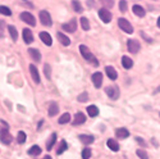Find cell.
Wrapping results in <instances>:
<instances>
[{
  "mask_svg": "<svg viewBox=\"0 0 160 159\" xmlns=\"http://www.w3.org/2000/svg\"><path fill=\"white\" fill-rule=\"evenodd\" d=\"M79 51H81L82 57H83L88 63H91L92 65H94V67H98V65H99V60H98L96 57L90 51V49H88L86 45H79Z\"/></svg>",
  "mask_w": 160,
  "mask_h": 159,
  "instance_id": "obj_1",
  "label": "cell"
},
{
  "mask_svg": "<svg viewBox=\"0 0 160 159\" xmlns=\"http://www.w3.org/2000/svg\"><path fill=\"white\" fill-rule=\"evenodd\" d=\"M118 26H119V28H121L123 32H126V33H133L132 24L126 18H119L118 19Z\"/></svg>",
  "mask_w": 160,
  "mask_h": 159,
  "instance_id": "obj_2",
  "label": "cell"
},
{
  "mask_svg": "<svg viewBox=\"0 0 160 159\" xmlns=\"http://www.w3.org/2000/svg\"><path fill=\"white\" fill-rule=\"evenodd\" d=\"M127 49H128L129 53H132V54H137V53L140 51V49H141V45H140V43L137 41V40L131 38L127 41Z\"/></svg>",
  "mask_w": 160,
  "mask_h": 159,
  "instance_id": "obj_3",
  "label": "cell"
},
{
  "mask_svg": "<svg viewBox=\"0 0 160 159\" xmlns=\"http://www.w3.org/2000/svg\"><path fill=\"white\" fill-rule=\"evenodd\" d=\"M40 21H41V23L44 26H48V27H50V26L52 24V21H51V16L50 13L48 10H41L40 12Z\"/></svg>",
  "mask_w": 160,
  "mask_h": 159,
  "instance_id": "obj_4",
  "label": "cell"
},
{
  "mask_svg": "<svg viewBox=\"0 0 160 159\" xmlns=\"http://www.w3.org/2000/svg\"><path fill=\"white\" fill-rule=\"evenodd\" d=\"M19 18H21L24 23H27L28 26H35V24H36L35 17L31 14V13H28V12H22L21 16H19Z\"/></svg>",
  "mask_w": 160,
  "mask_h": 159,
  "instance_id": "obj_5",
  "label": "cell"
},
{
  "mask_svg": "<svg viewBox=\"0 0 160 159\" xmlns=\"http://www.w3.org/2000/svg\"><path fill=\"white\" fill-rule=\"evenodd\" d=\"M99 17L101 18V21H102L104 23H109V22L112 21V18H113L110 10L106 9V8H101V9L99 10Z\"/></svg>",
  "mask_w": 160,
  "mask_h": 159,
  "instance_id": "obj_6",
  "label": "cell"
},
{
  "mask_svg": "<svg viewBox=\"0 0 160 159\" xmlns=\"http://www.w3.org/2000/svg\"><path fill=\"white\" fill-rule=\"evenodd\" d=\"M105 94L108 95L112 100H117L119 98V89L117 86H109L105 89Z\"/></svg>",
  "mask_w": 160,
  "mask_h": 159,
  "instance_id": "obj_7",
  "label": "cell"
},
{
  "mask_svg": "<svg viewBox=\"0 0 160 159\" xmlns=\"http://www.w3.org/2000/svg\"><path fill=\"white\" fill-rule=\"evenodd\" d=\"M12 140H13V137L10 135V132L8 131V128H3L2 131H0V141H2L3 144L9 145L12 142Z\"/></svg>",
  "mask_w": 160,
  "mask_h": 159,
  "instance_id": "obj_8",
  "label": "cell"
},
{
  "mask_svg": "<svg viewBox=\"0 0 160 159\" xmlns=\"http://www.w3.org/2000/svg\"><path fill=\"white\" fill-rule=\"evenodd\" d=\"M76 28H77V21H76V18L71 19L68 23L63 24V30L67 31V32H69V33H73L76 31Z\"/></svg>",
  "mask_w": 160,
  "mask_h": 159,
  "instance_id": "obj_9",
  "label": "cell"
},
{
  "mask_svg": "<svg viewBox=\"0 0 160 159\" xmlns=\"http://www.w3.org/2000/svg\"><path fill=\"white\" fill-rule=\"evenodd\" d=\"M86 122V115L82 113V112H78L74 114V118H73V122L72 125L73 126H79V125H83Z\"/></svg>",
  "mask_w": 160,
  "mask_h": 159,
  "instance_id": "obj_10",
  "label": "cell"
},
{
  "mask_svg": "<svg viewBox=\"0 0 160 159\" xmlns=\"http://www.w3.org/2000/svg\"><path fill=\"white\" fill-rule=\"evenodd\" d=\"M92 84L96 89H100L102 85V73L101 72H95L92 74Z\"/></svg>",
  "mask_w": 160,
  "mask_h": 159,
  "instance_id": "obj_11",
  "label": "cell"
},
{
  "mask_svg": "<svg viewBox=\"0 0 160 159\" xmlns=\"http://www.w3.org/2000/svg\"><path fill=\"white\" fill-rule=\"evenodd\" d=\"M28 54H30V57L35 60V62H40L41 60V53H40L36 48H31V49H28Z\"/></svg>",
  "mask_w": 160,
  "mask_h": 159,
  "instance_id": "obj_12",
  "label": "cell"
},
{
  "mask_svg": "<svg viewBox=\"0 0 160 159\" xmlns=\"http://www.w3.org/2000/svg\"><path fill=\"white\" fill-rule=\"evenodd\" d=\"M23 40L26 44H32L33 43V35L30 28H24L23 30Z\"/></svg>",
  "mask_w": 160,
  "mask_h": 159,
  "instance_id": "obj_13",
  "label": "cell"
},
{
  "mask_svg": "<svg viewBox=\"0 0 160 159\" xmlns=\"http://www.w3.org/2000/svg\"><path fill=\"white\" fill-rule=\"evenodd\" d=\"M115 136H117L118 139H127V137L129 136V131H128L127 128H124V127L117 128V130H115Z\"/></svg>",
  "mask_w": 160,
  "mask_h": 159,
  "instance_id": "obj_14",
  "label": "cell"
},
{
  "mask_svg": "<svg viewBox=\"0 0 160 159\" xmlns=\"http://www.w3.org/2000/svg\"><path fill=\"white\" fill-rule=\"evenodd\" d=\"M105 73L109 77V80H117V77H118V73H117L115 68L110 67V65H106L105 67Z\"/></svg>",
  "mask_w": 160,
  "mask_h": 159,
  "instance_id": "obj_15",
  "label": "cell"
},
{
  "mask_svg": "<svg viewBox=\"0 0 160 159\" xmlns=\"http://www.w3.org/2000/svg\"><path fill=\"white\" fill-rule=\"evenodd\" d=\"M40 38H41V41L45 44V45H48V46H51V44H52V38H51V36L48 33V32H40Z\"/></svg>",
  "mask_w": 160,
  "mask_h": 159,
  "instance_id": "obj_16",
  "label": "cell"
},
{
  "mask_svg": "<svg viewBox=\"0 0 160 159\" xmlns=\"http://www.w3.org/2000/svg\"><path fill=\"white\" fill-rule=\"evenodd\" d=\"M132 10H133V13H135V16H137V17H145V14H146V12H145V9H143V7H141V5H138V4H135L132 7Z\"/></svg>",
  "mask_w": 160,
  "mask_h": 159,
  "instance_id": "obj_17",
  "label": "cell"
},
{
  "mask_svg": "<svg viewBox=\"0 0 160 159\" xmlns=\"http://www.w3.org/2000/svg\"><path fill=\"white\" fill-rule=\"evenodd\" d=\"M30 73H31V76H32L33 81H35L36 84H40V74H38V71H37V68H36V65H33V64L30 65Z\"/></svg>",
  "mask_w": 160,
  "mask_h": 159,
  "instance_id": "obj_18",
  "label": "cell"
},
{
  "mask_svg": "<svg viewBox=\"0 0 160 159\" xmlns=\"http://www.w3.org/2000/svg\"><path fill=\"white\" fill-rule=\"evenodd\" d=\"M57 37H58V40L60 41L62 45H64V46H69V45H71V40L68 38V36H65L64 33L57 32Z\"/></svg>",
  "mask_w": 160,
  "mask_h": 159,
  "instance_id": "obj_19",
  "label": "cell"
},
{
  "mask_svg": "<svg viewBox=\"0 0 160 159\" xmlns=\"http://www.w3.org/2000/svg\"><path fill=\"white\" fill-rule=\"evenodd\" d=\"M78 139H79V141L86 144V145H91L92 142L95 141V137L92 136V135H79Z\"/></svg>",
  "mask_w": 160,
  "mask_h": 159,
  "instance_id": "obj_20",
  "label": "cell"
},
{
  "mask_svg": "<svg viewBox=\"0 0 160 159\" xmlns=\"http://www.w3.org/2000/svg\"><path fill=\"white\" fill-rule=\"evenodd\" d=\"M106 145H108V148L112 151H118L119 150V144L114 139H108V140H106Z\"/></svg>",
  "mask_w": 160,
  "mask_h": 159,
  "instance_id": "obj_21",
  "label": "cell"
},
{
  "mask_svg": "<svg viewBox=\"0 0 160 159\" xmlns=\"http://www.w3.org/2000/svg\"><path fill=\"white\" fill-rule=\"evenodd\" d=\"M58 112H59L58 104H57L55 101H51L50 105H49V115H50V117H54V115L58 114Z\"/></svg>",
  "mask_w": 160,
  "mask_h": 159,
  "instance_id": "obj_22",
  "label": "cell"
},
{
  "mask_svg": "<svg viewBox=\"0 0 160 159\" xmlns=\"http://www.w3.org/2000/svg\"><path fill=\"white\" fill-rule=\"evenodd\" d=\"M122 65H123L126 69H131V68L133 67V60H132L129 57L124 55V57L122 58Z\"/></svg>",
  "mask_w": 160,
  "mask_h": 159,
  "instance_id": "obj_23",
  "label": "cell"
},
{
  "mask_svg": "<svg viewBox=\"0 0 160 159\" xmlns=\"http://www.w3.org/2000/svg\"><path fill=\"white\" fill-rule=\"evenodd\" d=\"M8 32H9V35H10V37H12L13 41H17V38H18V32H17V28L14 27V26L9 24V26H8Z\"/></svg>",
  "mask_w": 160,
  "mask_h": 159,
  "instance_id": "obj_24",
  "label": "cell"
},
{
  "mask_svg": "<svg viewBox=\"0 0 160 159\" xmlns=\"http://www.w3.org/2000/svg\"><path fill=\"white\" fill-rule=\"evenodd\" d=\"M87 114H88V117H96L98 114H99V109H98V107L96 105H90V107H87Z\"/></svg>",
  "mask_w": 160,
  "mask_h": 159,
  "instance_id": "obj_25",
  "label": "cell"
},
{
  "mask_svg": "<svg viewBox=\"0 0 160 159\" xmlns=\"http://www.w3.org/2000/svg\"><path fill=\"white\" fill-rule=\"evenodd\" d=\"M55 141H57V134H52V135L50 136V139L48 140V142H46V149H48V151H50V150L52 149Z\"/></svg>",
  "mask_w": 160,
  "mask_h": 159,
  "instance_id": "obj_26",
  "label": "cell"
},
{
  "mask_svg": "<svg viewBox=\"0 0 160 159\" xmlns=\"http://www.w3.org/2000/svg\"><path fill=\"white\" fill-rule=\"evenodd\" d=\"M28 154H30L31 156H37V155L41 154V148L37 146V145H33V146H31V148L28 149Z\"/></svg>",
  "mask_w": 160,
  "mask_h": 159,
  "instance_id": "obj_27",
  "label": "cell"
},
{
  "mask_svg": "<svg viewBox=\"0 0 160 159\" xmlns=\"http://www.w3.org/2000/svg\"><path fill=\"white\" fill-rule=\"evenodd\" d=\"M72 7H73V10L76 13H82L83 12V8H82L81 3H79L78 0H73V2H72Z\"/></svg>",
  "mask_w": 160,
  "mask_h": 159,
  "instance_id": "obj_28",
  "label": "cell"
},
{
  "mask_svg": "<svg viewBox=\"0 0 160 159\" xmlns=\"http://www.w3.org/2000/svg\"><path fill=\"white\" fill-rule=\"evenodd\" d=\"M67 149H68V144L65 142V140H62V141H60V146H59L58 150H57V154H58V155H62Z\"/></svg>",
  "mask_w": 160,
  "mask_h": 159,
  "instance_id": "obj_29",
  "label": "cell"
},
{
  "mask_svg": "<svg viewBox=\"0 0 160 159\" xmlns=\"http://www.w3.org/2000/svg\"><path fill=\"white\" fill-rule=\"evenodd\" d=\"M71 121V114L69 113H64V114H62L60 115V118H59V123L60 125H65V123H68Z\"/></svg>",
  "mask_w": 160,
  "mask_h": 159,
  "instance_id": "obj_30",
  "label": "cell"
},
{
  "mask_svg": "<svg viewBox=\"0 0 160 159\" xmlns=\"http://www.w3.org/2000/svg\"><path fill=\"white\" fill-rule=\"evenodd\" d=\"M26 139H27L26 134H24L23 131H19L18 135H17V141H18V144H24V142H26Z\"/></svg>",
  "mask_w": 160,
  "mask_h": 159,
  "instance_id": "obj_31",
  "label": "cell"
},
{
  "mask_svg": "<svg viewBox=\"0 0 160 159\" xmlns=\"http://www.w3.org/2000/svg\"><path fill=\"white\" fill-rule=\"evenodd\" d=\"M0 14H3V16H12V10L5 7V5H0Z\"/></svg>",
  "mask_w": 160,
  "mask_h": 159,
  "instance_id": "obj_32",
  "label": "cell"
},
{
  "mask_svg": "<svg viewBox=\"0 0 160 159\" xmlns=\"http://www.w3.org/2000/svg\"><path fill=\"white\" fill-rule=\"evenodd\" d=\"M81 27L85 30V31H88L90 30V23H88V19L86 17H82L81 18Z\"/></svg>",
  "mask_w": 160,
  "mask_h": 159,
  "instance_id": "obj_33",
  "label": "cell"
},
{
  "mask_svg": "<svg viewBox=\"0 0 160 159\" xmlns=\"http://www.w3.org/2000/svg\"><path fill=\"white\" fill-rule=\"evenodd\" d=\"M136 154H137V156H138L140 159H149L148 153H146L143 149H137V150H136Z\"/></svg>",
  "mask_w": 160,
  "mask_h": 159,
  "instance_id": "obj_34",
  "label": "cell"
},
{
  "mask_svg": "<svg viewBox=\"0 0 160 159\" xmlns=\"http://www.w3.org/2000/svg\"><path fill=\"white\" fill-rule=\"evenodd\" d=\"M91 149L90 148H85L82 150V159H90L91 158Z\"/></svg>",
  "mask_w": 160,
  "mask_h": 159,
  "instance_id": "obj_35",
  "label": "cell"
},
{
  "mask_svg": "<svg viewBox=\"0 0 160 159\" xmlns=\"http://www.w3.org/2000/svg\"><path fill=\"white\" fill-rule=\"evenodd\" d=\"M101 2V4L104 5V8H112L113 5H114V0H100Z\"/></svg>",
  "mask_w": 160,
  "mask_h": 159,
  "instance_id": "obj_36",
  "label": "cell"
},
{
  "mask_svg": "<svg viewBox=\"0 0 160 159\" xmlns=\"http://www.w3.org/2000/svg\"><path fill=\"white\" fill-rule=\"evenodd\" d=\"M119 9H121L122 13L127 12V2L126 0H121V2H119Z\"/></svg>",
  "mask_w": 160,
  "mask_h": 159,
  "instance_id": "obj_37",
  "label": "cell"
},
{
  "mask_svg": "<svg viewBox=\"0 0 160 159\" xmlns=\"http://www.w3.org/2000/svg\"><path fill=\"white\" fill-rule=\"evenodd\" d=\"M86 100H88V94H87V92H82L81 95H78V101L85 103Z\"/></svg>",
  "mask_w": 160,
  "mask_h": 159,
  "instance_id": "obj_38",
  "label": "cell"
},
{
  "mask_svg": "<svg viewBox=\"0 0 160 159\" xmlns=\"http://www.w3.org/2000/svg\"><path fill=\"white\" fill-rule=\"evenodd\" d=\"M44 72H45V76L48 77V80H50L51 73H50V65H49V64H45V65H44Z\"/></svg>",
  "mask_w": 160,
  "mask_h": 159,
  "instance_id": "obj_39",
  "label": "cell"
},
{
  "mask_svg": "<svg viewBox=\"0 0 160 159\" xmlns=\"http://www.w3.org/2000/svg\"><path fill=\"white\" fill-rule=\"evenodd\" d=\"M135 140H136V141H137V142H138L140 145H142V146H146V145H148V144L145 142V140H143L142 137H138V136H137V137H136Z\"/></svg>",
  "mask_w": 160,
  "mask_h": 159,
  "instance_id": "obj_40",
  "label": "cell"
},
{
  "mask_svg": "<svg viewBox=\"0 0 160 159\" xmlns=\"http://www.w3.org/2000/svg\"><path fill=\"white\" fill-rule=\"evenodd\" d=\"M141 35H142V36L145 37V40H146V41H150V43H152V38H151V37H149V36H146V35H145L143 32H142Z\"/></svg>",
  "mask_w": 160,
  "mask_h": 159,
  "instance_id": "obj_41",
  "label": "cell"
},
{
  "mask_svg": "<svg viewBox=\"0 0 160 159\" xmlns=\"http://www.w3.org/2000/svg\"><path fill=\"white\" fill-rule=\"evenodd\" d=\"M87 5L88 7H92V5H94V2H92V0H87Z\"/></svg>",
  "mask_w": 160,
  "mask_h": 159,
  "instance_id": "obj_42",
  "label": "cell"
},
{
  "mask_svg": "<svg viewBox=\"0 0 160 159\" xmlns=\"http://www.w3.org/2000/svg\"><path fill=\"white\" fill-rule=\"evenodd\" d=\"M158 92H160V86H158V87H156V90L154 91V94H158Z\"/></svg>",
  "mask_w": 160,
  "mask_h": 159,
  "instance_id": "obj_43",
  "label": "cell"
},
{
  "mask_svg": "<svg viewBox=\"0 0 160 159\" xmlns=\"http://www.w3.org/2000/svg\"><path fill=\"white\" fill-rule=\"evenodd\" d=\"M156 24H158V27L160 28V17L158 18V21H156Z\"/></svg>",
  "mask_w": 160,
  "mask_h": 159,
  "instance_id": "obj_44",
  "label": "cell"
},
{
  "mask_svg": "<svg viewBox=\"0 0 160 159\" xmlns=\"http://www.w3.org/2000/svg\"><path fill=\"white\" fill-rule=\"evenodd\" d=\"M151 141H152V144H154V145H155V146H158V142H156V140H155V139H152V140H151Z\"/></svg>",
  "mask_w": 160,
  "mask_h": 159,
  "instance_id": "obj_45",
  "label": "cell"
},
{
  "mask_svg": "<svg viewBox=\"0 0 160 159\" xmlns=\"http://www.w3.org/2000/svg\"><path fill=\"white\" fill-rule=\"evenodd\" d=\"M42 159H52V158H51V156H50V155H45V156H44V158H42Z\"/></svg>",
  "mask_w": 160,
  "mask_h": 159,
  "instance_id": "obj_46",
  "label": "cell"
}]
</instances>
